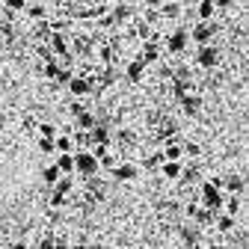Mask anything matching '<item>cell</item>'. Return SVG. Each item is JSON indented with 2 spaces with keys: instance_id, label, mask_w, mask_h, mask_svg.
<instances>
[{
  "instance_id": "7bdbcfd3",
  "label": "cell",
  "mask_w": 249,
  "mask_h": 249,
  "mask_svg": "<svg viewBox=\"0 0 249 249\" xmlns=\"http://www.w3.org/2000/svg\"><path fill=\"white\" fill-rule=\"evenodd\" d=\"M9 18H12V15L6 12V6H3V3H0V21H3V24H9Z\"/></svg>"
},
{
  "instance_id": "d6986e66",
  "label": "cell",
  "mask_w": 249,
  "mask_h": 249,
  "mask_svg": "<svg viewBox=\"0 0 249 249\" xmlns=\"http://www.w3.org/2000/svg\"><path fill=\"white\" fill-rule=\"evenodd\" d=\"M107 15L113 18V24H119V21H128V18L134 15V9H131L128 3H116V6H113V9H110Z\"/></svg>"
},
{
  "instance_id": "52a82bcc",
  "label": "cell",
  "mask_w": 249,
  "mask_h": 249,
  "mask_svg": "<svg viewBox=\"0 0 249 249\" xmlns=\"http://www.w3.org/2000/svg\"><path fill=\"white\" fill-rule=\"evenodd\" d=\"M142 66H151V62H158L160 59V45H158V39H148V42H142V51H140V56H137Z\"/></svg>"
},
{
  "instance_id": "f6af8a7d",
  "label": "cell",
  "mask_w": 249,
  "mask_h": 249,
  "mask_svg": "<svg viewBox=\"0 0 249 249\" xmlns=\"http://www.w3.org/2000/svg\"><path fill=\"white\" fill-rule=\"evenodd\" d=\"M86 249H104V246H101V243H89Z\"/></svg>"
},
{
  "instance_id": "30bf717a",
  "label": "cell",
  "mask_w": 249,
  "mask_h": 249,
  "mask_svg": "<svg viewBox=\"0 0 249 249\" xmlns=\"http://www.w3.org/2000/svg\"><path fill=\"white\" fill-rule=\"evenodd\" d=\"M66 86H69V92H71L74 98H83V95H89V89H92V80H86L83 74H74V77H71Z\"/></svg>"
},
{
  "instance_id": "6da1fadb",
  "label": "cell",
  "mask_w": 249,
  "mask_h": 249,
  "mask_svg": "<svg viewBox=\"0 0 249 249\" xmlns=\"http://www.w3.org/2000/svg\"><path fill=\"white\" fill-rule=\"evenodd\" d=\"M199 199H202V208H205V211L220 213V211H223V202H226V193L213 190L208 181H202V184H199Z\"/></svg>"
},
{
  "instance_id": "ffe728a7",
  "label": "cell",
  "mask_w": 249,
  "mask_h": 249,
  "mask_svg": "<svg viewBox=\"0 0 249 249\" xmlns=\"http://www.w3.org/2000/svg\"><path fill=\"white\" fill-rule=\"evenodd\" d=\"M213 223H216V231H220V234H229V231H234V226H237V220H231V216L223 213V211L216 213V220H213Z\"/></svg>"
},
{
  "instance_id": "ba28073f",
  "label": "cell",
  "mask_w": 249,
  "mask_h": 249,
  "mask_svg": "<svg viewBox=\"0 0 249 249\" xmlns=\"http://www.w3.org/2000/svg\"><path fill=\"white\" fill-rule=\"evenodd\" d=\"M223 193H229V196H243L246 193V181H243V175H226L223 178Z\"/></svg>"
},
{
  "instance_id": "603a6c76",
  "label": "cell",
  "mask_w": 249,
  "mask_h": 249,
  "mask_svg": "<svg viewBox=\"0 0 249 249\" xmlns=\"http://www.w3.org/2000/svg\"><path fill=\"white\" fill-rule=\"evenodd\" d=\"M74 122H77V128H80V131H86V134H89V131H92V128H95V124H98V119L92 116L89 110H83V113H80V116H77Z\"/></svg>"
},
{
  "instance_id": "1f68e13d",
  "label": "cell",
  "mask_w": 249,
  "mask_h": 249,
  "mask_svg": "<svg viewBox=\"0 0 249 249\" xmlns=\"http://www.w3.org/2000/svg\"><path fill=\"white\" fill-rule=\"evenodd\" d=\"M59 71H62V66H59L56 59H53V62H45V77H48V80H56Z\"/></svg>"
},
{
  "instance_id": "cb8c5ba5",
  "label": "cell",
  "mask_w": 249,
  "mask_h": 249,
  "mask_svg": "<svg viewBox=\"0 0 249 249\" xmlns=\"http://www.w3.org/2000/svg\"><path fill=\"white\" fill-rule=\"evenodd\" d=\"M181 237H184V243H187V246H193V249H196V246H199V240H202V231H199V229H193V226H187V229L181 231Z\"/></svg>"
},
{
  "instance_id": "f546056e",
  "label": "cell",
  "mask_w": 249,
  "mask_h": 249,
  "mask_svg": "<svg viewBox=\"0 0 249 249\" xmlns=\"http://www.w3.org/2000/svg\"><path fill=\"white\" fill-rule=\"evenodd\" d=\"M42 181H45V184H51V187H53V184H56V181H59V169H56V166H53V163H51V166H45V169H42Z\"/></svg>"
},
{
  "instance_id": "8fae6325",
  "label": "cell",
  "mask_w": 249,
  "mask_h": 249,
  "mask_svg": "<svg viewBox=\"0 0 249 249\" xmlns=\"http://www.w3.org/2000/svg\"><path fill=\"white\" fill-rule=\"evenodd\" d=\"M137 172H140V169H137L131 160H128V163H116V166L110 169V175H113L116 181H134V178H137Z\"/></svg>"
},
{
  "instance_id": "3957f363",
  "label": "cell",
  "mask_w": 249,
  "mask_h": 249,
  "mask_svg": "<svg viewBox=\"0 0 249 249\" xmlns=\"http://www.w3.org/2000/svg\"><path fill=\"white\" fill-rule=\"evenodd\" d=\"M187 36H190L199 48H205V45H211V39L216 36V27H213V21H211V24H199V21H196V24H193V30H190Z\"/></svg>"
},
{
  "instance_id": "7c38bea8",
  "label": "cell",
  "mask_w": 249,
  "mask_h": 249,
  "mask_svg": "<svg viewBox=\"0 0 249 249\" xmlns=\"http://www.w3.org/2000/svg\"><path fill=\"white\" fill-rule=\"evenodd\" d=\"M48 51H51L53 56H62V59H66V56H69V39L62 36V33H51V45H48Z\"/></svg>"
},
{
  "instance_id": "9c48e42d",
  "label": "cell",
  "mask_w": 249,
  "mask_h": 249,
  "mask_svg": "<svg viewBox=\"0 0 249 249\" xmlns=\"http://www.w3.org/2000/svg\"><path fill=\"white\" fill-rule=\"evenodd\" d=\"M124 77H128V83H142V77H145V66H142L137 56L124 62Z\"/></svg>"
},
{
  "instance_id": "836d02e7",
  "label": "cell",
  "mask_w": 249,
  "mask_h": 249,
  "mask_svg": "<svg viewBox=\"0 0 249 249\" xmlns=\"http://www.w3.org/2000/svg\"><path fill=\"white\" fill-rule=\"evenodd\" d=\"M137 36H140L142 42H148V39H151V27H148L145 21H137Z\"/></svg>"
},
{
  "instance_id": "83f0119b",
  "label": "cell",
  "mask_w": 249,
  "mask_h": 249,
  "mask_svg": "<svg viewBox=\"0 0 249 249\" xmlns=\"http://www.w3.org/2000/svg\"><path fill=\"white\" fill-rule=\"evenodd\" d=\"M39 140H56V124L53 122H42L39 124Z\"/></svg>"
},
{
  "instance_id": "5b68a950",
  "label": "cell",
  "mask_w": 249,
  "mask_h": 249,
  "mask_svg": "<svg viewBox=\"0 0 249 249\" xmlns=\"http://www.w3.org/2000/svg\"><path fill=\"white\" fill-rule=\"evenodd\" d=\"M196 66L199 69H216L220 66V51H216L213 45H205L196 51Z\"/></svg>"
},
{
  "instance_id": "ee69618b",
  "label": "cell",
  "mask_w": 249,
  "mask_h": 249,
  "mask_svg": "<svg viewBox=\"0 0 249 249\" xmlns=\"http://www.w3.org/2000/svg\"><path fill=\"white\" fill-rule=\"evenodd\" d=\"M9 249H30V246H27V240H15V243H12Z\"/></svg>"
},
{
  "instance_id": "8992f818",
  "label": "cell",
  "mask_w": 249,
  "mask_h": 249,
  "mask_svg": "<svg viewBox=\"0 0 249 249\" xmlns=\"http://www.w3.org/2000/svg\"><path fill=\"white\" fill-rule=\"evenodd\" d=\"M187 42H190L187 30H184V27H175L172 33L166 36V51H169V53H184V51H187Z\"/></svg>"
},
{
  "instance_id": "f1b7e54d",
  "label": "cell",
  "mask_w": 249,
  "mask_h": 249,
  "mask_svg": "<svg viewBox=\"0 0 249 249\" xmlns=\"http://www.w3.org/2000/svg\"><path fill=\"white\" fill-rule=\"evenodd\" d=\"M158 15H160V18H178V15H181V3H163V6L158 9Z\"/></svg>"
},
{
  "instance_id": "7a4b0ae2",
  "label": "cell",
  "mask_w": 249,
  "mask_h": 249,
  "mask_svg": "<svg viewBox=\"0 0 249 249\" xmlns=\"http://www.w3.org/2000/svg\"><path fill=\"white\" fill-rule=\"evenodd\" d=\"M74 172H80L83 178H92L98 172V160L92 158V151H74Z\"/></svg>"
},
{
  "instance_id": "d6a6232c",
  "label": "cell",
  "mask_w": 249,
  "mask_h": 249,
  "mask_svg": "<svg viewBox=\"0 0 249 249\" xmlns=\"http://www.w3.org/2000/svg\"><path fill=\"white\" fill-rule=\"evenodd\" d=\"M98 59L104 62V66H113V48H110L107 42H104V45L98 48Z\"/></svg>"
},
{
  "instance_id": "44dd1931",
  "label": "cell",
  "mask_w": 249,
  "mask_h": 249,
  "mask_svg": "<svg viewBox=\"0 0 249 249\" xmlns=\"http://www.w3.org/2000/svg\"><path fill=\"white\" fill-rule=\"evenodd\" d=\"M24 12L30 15V21H45V18H48V6H45V3H27Z\"/></svg>"
},
{
  "instance_id": "9a60e30c",
  "label": "cell",
  "mask_w": 249,
  "mask_h": 249,
  "mask_svg": "<svg viewBox=\"0 0 249 249\" xmlns=\"http://www.w3.org/2000/svg\"><path fill=\"white\" fill-rule=\"evenodd\" d=\"M51 190H53V193H59V196H66V199H69V193L74 190V175H59V181H56V184L51 187Z\"/></svg>"
},
{
  "instance_id": "277c9868",
  "label": "cell",
  "mask_w": 249,
  "mask_h": 249,
  "mask_svg": "<svg viewBox=\"0 0 249 249\" xmlns=\"http://www.w3.org/2000/svg\"><path fill=\"white\" fill-rule=\"evenodd\" d=\"M160 158H163V163H181V158H184V142L175 140V137H169V140L163 142Z\"/></svg>"
},
{
  "instance_id": "d4e9b609",
  "label": "cell",
  "mask_w": 249,
  "mask_h": 249,
  "mask_svg": "<svg viewBox=\"0 0 249 249\" xmlns=\"http://www.w3.org/2000/svg\"><path fill=\"white\" fill-rule=\"evenodd\" d=\"M181 166H184V163H163V166H160V175H163L166 181H178V178H181Z\"/></svg>"
},
{
  "instance_id": "60d3db41",
  "label": "cell",
  "mask_w": 249,
  "mask_h": 249,
  "mask_svg": "<svg viewBox=\"0 0 249 249\" xmlns=\"http://www.w3.org/2000/svg\"><path fill=\"white\" fill-rule=\"evenodd\" d=\"M33 128H39V122L33 116H24V131H33Z\"/></svg>"
},
{
  "instance_id": "2e32d148",
  "label": "cell",
  "mask_w": 249,
  "mask_h": 249,
  "mask_svg": "<svg viewBox=\"0 0 249 249\" xmlns=\"http://www.w3.org/2000/svg\"><path fill=\"white\" fill-rule=\"evenodd\" d=\"M181 110H184L187 116H199V110H202V98H199V92L187 95V98L181 101Z\"/></svg>"
},
{
  "instance_id": "ac0fdd59",
  "label": "cell",
  "mask_w": 249,
  "mask_h": 249,
  "mask_svg": "<svg viewBox=\"0 0 249 249\" xmlns=\"http://www.w3.org/2000/svg\"><path fill=\"white\" fill-rule=\"evenodd\" d=\"M184 184H202V175H199V163H190V166H181V178Z\"/></svg>"
},
{
  "instance_id": "5bb4252c",
  "label": "cell",
  "mask_w": 249,
  "mask_h": 249,
  "mask_svg": "<svg viewBox=\"0 0 249 249\" xmlns=\"http://www.w3.org/2000/svg\"><path fill=\"white\" fill-rule=\"evenodd\" d=\"M223 213H229L231 220H237V216L243 213V196H226V202H223Z\"/></svg>"
},
{
  "instance_id": "7402d4cb",
  "label": "cell",
  "mask_w": 249,
  "mask_h": 249,
  "mask_svg": "<svg viewBox=\"0 0 249 249\" xmlns=\"http://www.w3.org/2000/svg\"><path fill=\"white\" fill-rule=\"evenodd\" d=\"M71 148H74L71 137H62V134H56V140H53V151H56V154H74Z\"/></svg>"
},
{
  "instance_id": "d590c367",
  "label": "cell",
  "mask_w": 249,
  "mask_h": 249,
  "mask_svg": "<svg viewBox=\"0 0 249 249\" xmlns=\"http://www.w3.org/2000/svg\"><path fill=\"white\" fill-rule=\"evenodd\" d=\"M53 240H56L53 234H42L39 243H36V249H53Z\"/></svg>"
},
{
  "instance_id": "74e56055",
  "label": "cell",
  "mask_w": 249,
  "mask_h": 249,
  "mask_svg": "<svg viewBox=\"0 0 249 249\" xmlns=\"http://www.w3.org/2000/svg\"><path fill=\"white\" fill-rule=\"evenodd\" d=\"M66 202H69L66 196H59V193H53V190H51V208H53V211H56V208H62Z\"/></svg>"
},
{
  "instance_id": "484cf974",
  "label": "cell",
  "mask_w": 249,
  "mask_h": 249,
  "mask_svg": "<svg viewBox=\"0 0 249 249\" xmlns=\"http://www.w3.org/2000/svg\"><path fill=\"white\" fill-rule=\"evenodd\" d=\"M89 48H92V39H89V36H77V39L71 42V51H74V53H80V56H83V53H89Z\"/></svg>"
},
{
  "instance_id": "4dcf8cb0",
  "label": "cell",
  "mask_w": 249,
  "mask_h": 249,
  "mask_svg": "<svg viewBox=\"0 0 249 249\" xmlns=\"http://www.w3.org/2000/svg\"><path fill=\"white\" fill-rule=\"evenodd\" d=\"M113 140L122 142V145H137V134H134V131H119Z\"/></svg>"
},
{
  "instance_id": "4316f807",
  "label": "cell",
  "mask_w": 249,
  "mask_h": 249,
  "mask_svg": "<svg viewBox=\"0 0 249 249\" xmlns=\"http://www.w3.org/2000/svg\"><path fill=\"white\" fill-rule=\"evenodd\" d=\"M98 83H101V86L116 83V69H113V66H101V71H98Z\"/></svg>"
},
{
  "instance_id": "b9f144b4",
  "label": "cell",
  "mask_w": 249,
  "mask_h": 249,
  "mask_svg": "<svg viewBox=\"0 0 249 249\" xmlns=\"http://www.w3.org/2000/svg\"><path fill=\"white\" fill-rule=\"evenodd\" d=\"M53 249H71V243H69L66 237H56V240H53Z\"/></svg>"
},
{
  "instance_id": "8d00e7d4",
  "label": "cell",
  "mask_w": 249,
  "mask_h": 249,
  "mask_svg": "<svg viewBox=\"0 0 249 249\" xmlns=\"http://www.w3.org/2000/svg\"><path fill=\"white\" fill-rule=\"evenodd\" d=\"M36 145H39V151H45V154H56V151H53V140H36Z\"/></svg>"
},
{
  "instance_id": "4fadbf2b",
  "label": "cell",
  "mask_w": 249,
  "mask_h": 249,
  "mask_svg": "<svg viewBox=\"0 0 249 249\" xmlns=\"http://www.w3.org/2000/svg\"><path fill=\"white\" fill-rule=\"evenodd\" d=\"M213 15H216V3H213V0H202V3H196V21L199 24H211Z\"/></svg>"
},
{
  "instance_id": "f35d334b",
  "label": "cell",
  "mask_w": 249,
  "mask_h": 249,
  "mask_svg": "<svg viewBox=\"0 0 249 249\" xmlns=\"http://www.w3.org/2000/svg\"><path fill=\"white\" fill-rule=\"evenodd\" d=\"M184 154H190V158H199V145H196V142H184Z\"/></svg>"
},
{
  "instance_id": "ab89813d",
  "label": "cell",
  "mask_w": 249,
  "mask_h": 249,
  "mask_svg": "<svg viewBox=\"0 0 249 249\" xmlns=\"http://www.w3.org/2000/svg\"><path fill=\"white\" fill-rule=\"evenodd\" d=\"M83 110H86V107H83V104H80V101H71V104H69V113H71V116H74V119H77V116H80V113H83Z\"/></svg>"
},
{
  "instance_id": "e575fe53",
  "label": "cell",
  "mask_w": 249,
  "mask_h": 249,
  "mask_svg": "<svg viewBox=\"0 0 249 249\" xmlns=\"http://www.w3.org/2000/svg\"><path fill=\"white\" fill-rule=\"evenodd\" d=\"M160 166H163L160 154H148V158H145V169H160Z\"/></svg>"
},
{
  "instance_id": "e0dca14e",
  "label": "cell",
  "mask_w": 249,
  "mask_h": 249,
  "mask_svg": "<svg viewBox=\"0 0 249 249\" xmlns=\"http://www.w3.org/2000/svg\"><path fill=\"white\" fill-rule=\"evenodd\" d=\"M53 166L59 169V175H71L74 172V154H56Z\"/></svg>"
}]
</instances>
